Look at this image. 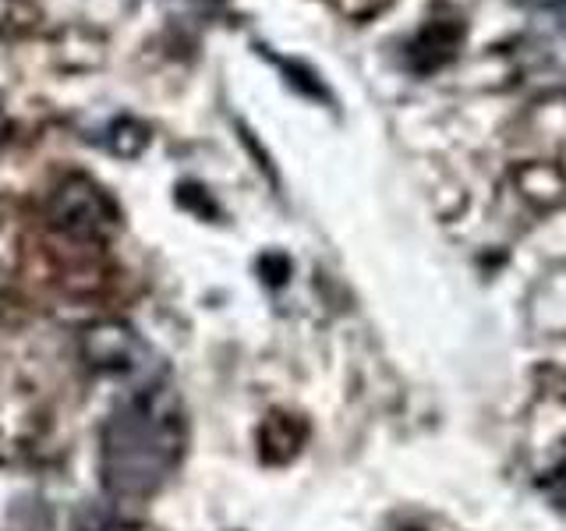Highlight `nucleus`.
<instances>
[{
  "mask_svg": "<svg viewBox=\"0 0 566 531\" xmlns=\"http://www.w3.org/2000/svg\"><path fill=\"white\" fill-rule=\"evenodd\" d=\"M185 450V415L174 389L149 386L103 425V482L120 500H138L167 482Z\"/></svg>",
  "mask_w": 566,
  "mask_h": 531,
  "instance_id": "1",
  "label": "nucleus"
},
{
  "mask_svg": "<svg viewBox=\"0 0 566 531\" xmlns=\"http://www.w3.org/2000/svg\"><path fill=\"white\" fill-rule=\"evenodd\" d=\"M50 220L61 227L67 238H103L114 223V209L106 195L85 181V177H71L50 199Z\"/></svg>",
  "mask_w": 566,
  "mask_h": 531,
  "instance_id": "2",
  "label": "nucleus"
},
{
  "mask_svg": "<svg viewBox=\"0 0 566 531\" xmlns=\"http://www.w3.org/2000/svg\"><path fill=\"white\" fill-rule=\"evenodd\" d=\"M138 341L124 326H96L85 333V358L103 372H128L135 368Z\"/></svg>",
  "mask_w": 566,
  "mask_h": 531,
  "instance_id": "3",
  "label": "nucleus"
},
{
  "mask_svg": "<svg viewBox=\"0 0 566 531\" xmlns=\"http://www.w3.org/2000/svg\"><path fill=\"white\" fill-rule=\"evenodd\" d=\"M535 8H545V11H553L559 18V29L566 32V0H531Z\"/></svg>",
  "mask_w": 566,
  "mask_h": 531,
  "instance_id": "4",
  "label": "nucleus"
},
{
  "mask_svg": "<svg viewBox=\"0 0 566 531\" xmlns=\"http://www.w3.org/2000/svg\"><path fill=\"white\" fill-rule=\"evenodd\" d=\"M4 128H8V124H4V114H0V138H4Z\"/></svg>",
  "mask_w": 566,
  "mask_h": 531,
  "instance_id": "5",
  "label": "nucleus"
}]
</instances>
